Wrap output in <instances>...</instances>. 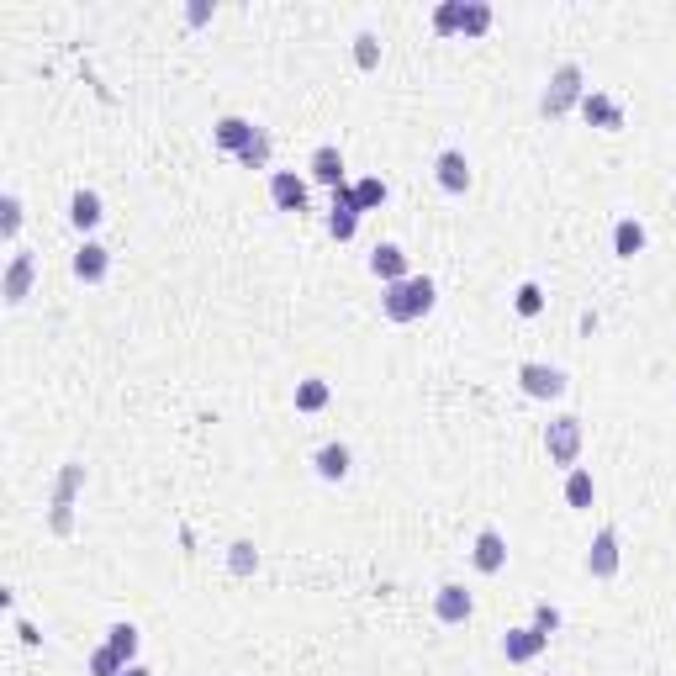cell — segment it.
<instances>
[{
  "label": "cell",
  "instance_id": "1",
  "mask_svg": "<svg viewBox=\"0 0 676 676\" xmlns=\"http://www.w3.org/2000/svg\"><path fill=\"white\" fill-rule=\"evenodd\" d=\"M434 302H439V286L428 275H407V280H397V286L381 291L386 323H423V317L434 312Z\"/></svg>",
  "mask_w": 676,
  "mask_h": 676
},
{
  "label": "cell",
  "instance_id": "2",
  "mask_svg": "<svg viewBox=\"0 0 676 676\" xmlns=\"http://www.w3.org/2000/svg\"><path fill=\"white\" fill-rule=\"evenodd\" d=\"M581 96H587V80H581V64H560L555 74H550V85H544V96H539V111L544 117H566L571 106H581Z\"/></svg>",
  "mask_w": 676,
  "mask_h": 676
},
{
  "label": "cell",
  "instance_id": "3",
  "mask_svg": "<svg viewBox=\"0 0 676 676\" xmlns=\"http://www.w3.org/2000/svg\"><path fill=\"white\" fill-rule=\"evenodd\" d=\"M518 386H523V397H534V402H560V397L571 391V375L560 370V365L523 360V365H518Z\"/></svg>",
  "mask_w": 676,
  "mask_h": 676
},
{
  "label": "cell",
  "instance_id": "4",
  "mask_svg": "<svg viewBox=\"0 0 676 676\" xmlns=\"http://www.w3.org/2000/svg\"><path fill=\"white\" fill-rule=\"evenodd\" d=\"M544 455H550V465H566V471H576V460H581V418L560 412V418L544 428Z\"/></svg>",
  "mask_w": 676,
  "mask_h": 676
},
{
  "label": "cell",
  "instance_id": "5",
  "mask_svg": "<svg viewBox=\"0 0 676 676\" xmlns=\"http://www.w3.org/2000/svg\"><path fill=\"white\" fill-rule=\"evenodd\" d=\"M80 486H85V465L69 460L64 471H59V492H53V534H69V523H74V497H80Z\"/></svg>",
  "mask_w": 676,
  "mask_h": 676
},
{
  "label": "cell",
  "instance_id": "6",
  "mask_svg": "<svg viewBox=\"0 0 676 676\" xmlns=\"http://www.w3.org/2000/svg\"><path fill=\"white\" fill-rule=\"evenodd\" d=\"M587 576L592 581H613L618 576V529H597L587 544Z\"/></svg>",
  "mask_w": 676,
  "mask_h": 676
},
{
  "label": "cell",
  "instance_id": "7",
  "mask_svg": "<svg viewBox=\"0 0 676 676\" xmlns=\"http://www.w3.org/2000/svg\"><path fill=\"white\" fill-rule=\"evenodd\" d=\"M360 201H354V185H338L333 191V212H328V233L338 238V243H349L354 233H360Z\"/></svg>",
  "mask_w": 676,
  "mask_h": 676
},
{
  "label": "cell",
  "instance_id": "8",
  "mask_svg": "<svg viewBox=\"0 0 676 676\" xmlns=\"http://www.w3.org/2000/svg\"><path fill=\"white\" fill-rule=\"evenodd\" d=\"M32 275H37V259L27 249H11V265H6V286H0V296H6V307H22L27 291H32Z\"/></svg>",
  "mask_w": 676,
  "mask_h": 676
},
{
  "label": "cell",
  "instance_id": "9",
  "mask_svg": "<svg viewBox=\"0 0 676 676\" xmlns=\"http://www.w3.org/2000/svg\"><path fill=\"white\" fill-rule=\"evenodd\" d=\"M544 645H550V634H539L534 624L507 629V634H502V655H507L513 666H529V661H539V655H544Z\"/></svg>",
  "mask_w": 676,
  "mask_h": 676
},
{
  "label": "cell",
  "instance_id": "10",
  "mask_svg": "<svg viewBox=\"0 0 676 676\" xmlns=\"http://www.w3.org/2000/svg\"><path fill=\"white\" fill-rule=\"evenodd\" d=\"M476 613V597L460 587V581H444V587L434 592V618L439 624H465V618Z\"/></svg>",
  "mask_w": 676,
  "mask_h": 676
},
{
  "label": "cell",
  "instance_id": "11",
  "mask_svg": "<svg viewBox=\"0 0 676 676\" xmlns=\"http://www.w3.org/2000/svg\"><path fill=\"white\" fill-rule=\"evenodd\" d=\"M270 201H275V212H307V180L296 175V169H275Z\"/></svg>",
  "mask_w": 676,
  "mask_h": 676
},
{
  "label": "cell",
  "instance_id": "12",
  "mask_svg": "<svg viewBox=\"0 0 676 676\" xmlns=\"http://www.w3.org/2000/svg\"><path fill=\"white\" fill-rule=\"evenodd\" d=\"M434 175H439V185L449 196H465L471 191V159L460 154V148H444V154L434 159Z\"/></svg>",
  "mask_w": 676,
  "mask_h": 676
},
{
  "label": "cell",
  "instance_id": "13",
  "mask_svg": "<svg viewBox=\"0 0 676 676\" xmlns=\"http://www.w3.org/2000/svg\"><path fill=\"white\" fill-rule=\"evenodd\" d=\"M111 270V249H101L96 238H85L80 249H74V280H85V286H101Z\"/></svg>",
  "mask_w": 676,
  "mask_h": 676
},
{
  "label": "cell",
  "instance_id": "14",
  "mask_svg": "<svg viewBox=\"0 0 676 676\" xmlns=\"http://www.w3.org/2000/svg\"><path fill=\"white\" fill-rule=\"evenodd\" d=\"M471 566H476L481 576H497V571L507 566V539H502V529H481V534H476Z\"/></svg>",
  "mask_w": 676,
  "mask_h": 676
},
{
  "label": "cell",
  "instance_id": "15",
  "mask_svg": "<svg viewBox=\"0 0 676 676\" xmlns=\"http://www.w3.org/2000/svg\"><path fill=\"white\" fill-rule=\"evenodd\" d=\"M370 275L375 280H386V286H397V280H407V254H402V243H375L370 249Z\"/></svg>",
  "mask_w": 676,
  "mask_h": 676
},
{
  "label": "cell",
  "instance_id": "16",
  "mask_svg": "<svg viewBox=\"0 0 676 676\" xmlns=\"http://www.w3.org/2000/svg\"><path fill=\"white\" fill-rule=\"evenodd\" d=\"M581 117L592 127H603V133H618V127H624V106L613 96H603V90H587V96H581Z\"/></svg>",
  "mask_w": 676,
  "mask_h": 676
},
{
  "label": "cell",
  "instance_id": "17",
  "mask_svg": "<svg viewBox=\"0 0 676 676\" xmlns=\"http://www.w3.org/2000/svg\"><path fill=\"white\" fill-rule=\"evenodd\" d=\"M254 133H259V127H254L249 117H222V122L212 127V143L222 148V154H243V148L254 143Z\"/></svg>",
  "mask_w": 676,
  "mask_h": 676
},
{
  "label": "cell",
  "instance_id": "18",
  "mask_svg": "<svg viewBox=\"0 0 676 676\" xmlns=\"http://www.w3.org/2000/svg\"><path fill=\"white\" fill-rule=\"evenodd\" d=\"M307 169H312V180H317V185H328V191H338V185H349V180H344V154H338L333 143H323V148H317Z\"/></svg>",
  "mask_w": 676,
  "mask_h": 676
},
{
  "label": "cell",
  "instance_id": "19",
  "mask_svg": "<svg viewBox=\"0 0 676 676\" xmlns=\"http://www.w3.org/2000/svg\"><path fill=\"white\" fill-rule=\"evenodd\" d=\"M101 217H106V206H101L96 191H74V196H69V222H74L80 233H96Z\"/></svg>",
  "mask_w": 676,
  "mask_h": 676
},
{
  "label": "cell",
  "instance_id": "20",
  "mask_svg": "<svg viewBox=\"0 0 676 676\" xmlns=\"http://www.w3.org/2000/svg\"><path fill=\"white\" fill-rule=\"evenodd\" d=\"M312 465H317V476H323V481H344L354 471V455H349V444H323Z\"/></svg>",
  "mask_w": 676,
  "mask_h": 676
},
{
  "label": "cell",
  "instance_id": "21",
  "mask_svg": "<svg viewBox=\"0 0 676 676\" xmlns=\"http://www.w3.org/2000/svg\"><path fill=\"white\" fill-rule=\"evenodd\" d=\"M613 254H618V259H634V254H645V222H634V217H618V228H613Z\"/></svg>",
  "mask_w": 676,
  "mask_h": 676
},
{
  "label": "cell",
  "instance_id": "22",
  "mask_svg": "<svg viewBox=\"0 0 676 676\" xmlns=\"http://www.w3.org/2000/svg\"><path fill=\"white\" fill-rule=\"evenodd\" d=\"M333 402V386L323 375H307V381H296V412H323Z\"/></svg>",
  "mask_w": 676,
  "mask_h": 676
},
{
  "label": "cell",
  "instance_id": "23",
  "mask_svg": "<svg viewBox=\"0 0 676 676\" xmlns=\"http://www.w3.org/2000/svg\"><path fill=\"white\" fill-rule=\"evenodd\" d=\"M592 497H597V481H592V471H566V507H576V513H587L592 507Z\"/></svg>",
  "mask_w": 676,
  "mask_h": 676
},
{
  "label": "cell",
  "instance_id": "24",
  "mask_svg": "<svg viewBox=\"0 0 676 676\" xmlns=\"http://www.w3.org/2000/svg\"><path fill=\"white\" fill-rule=\"evenodd\" d=\"M492 32V6L486 0H465L460 6V37H486Z\"/></svg>",
  "mask_w": 676,
  "mask_h": 676
},
{
  "label": "cell",
  "instance_id": "25",
  "mask_svg": "<svg viewBox=\"0 0 676 676\" xmlns=\"http://www.w3.org/2000/svg\"><path fill=\"white\" fill-rule=\"evenodd\" d=\"M16 233H22V196L6 191V196H0V238L16 243Z\"/></svg>",
  "mask_w": 676,
  "mask_h": 676
},
{
  "label": "cell",
  "instance_id": "26",
  "mask_svg": "<svg viewBox=\"0 0 676 676\" xmlns=\"http://www.w3.org/2000/svg\"><path fill=\"white\" fill-rule=\"evenodd\" d=\"M106 645L117 650L127 666H133V655H138V629H133V624H111V629H106Z\"/></svg>",
  "mask_w": 676,
  "mask_h": 676
},
{
  "label": "cell",
  "instance_id": "27",
  "mask_svg": "<svg viewBox=\"0 0 676 676\" xmlns=\"http://www.w3.org/2000/svg\"><path fill=\"white\" fill-rule=\"evenodd\" d=\"M513 312H518V317H539V312H544V286H539V280H523V286H518Z\"/></svg>",
  "mask_w": 676,
  "mask_h": 676
},
{
  "label": "cell",
  "instance_id": "28",
  "mask_svg": "<svg viewBox=\"0 0 676 676\" xmlns=\"http://www.w3.org/2000/svg\"><path fill=\"white\" fill-rule=\"evenodd\" d=\"M386 180L381 175H370V180H360V185H354V201H360V212H375V206H386Z\"/></svg>",
  "mask_w": 676,
  "mask_h": 676
},
{
  "label": "cell",
  "instance_id": "29",
  "mask_svg": "<svg viewBox=\"0 0 676 676\" xmlns=\"http://www.w3.org/2000/svg\"><path fill=\"white\" fill-rule=\"evenodd\" d=\"M122 671H127V661H122L111 645H96V650H90V676H122Z\"/></svg>",
  "mask_w": 676,
  "mask_h": 676
},
{
  "label": "cell",
  "instance_id": "30",
  "mask_svg": "<svg viewBox=\"0 0 676 676\" xmlns=\"http://www.w3.org/2000/svg\"><path fill=\"white\" fill-rule=\"evenodd\" d=\"M354 64H360V69H375V64H381V37H375V32H360V37H354Z\"/></svg>",
  "mask_w": 676,
  "mask_h": 676
},
{
  "label": "cell",
  "instance_id": "31",
  "mask_svg": "<svg viewBox=\"0 0 676 676\" xmlns=\"http://www.w3.org/2000/svg\"><path fill=\"white\" fill-rule=\"evenodd\" d=\"M238 164H249V169H265V164H270V133H265V127H259L254 143L238 154Z\"/></svg>",
  "mask_w": 676,
  "mask_h": 676
},
{
  "label": "cell",
  "instance_id": "32",
  "mask_svg": "<svg viewBox=\"0 0 676 676\" xmlns=\"http://www.w3.org/2000/svg\"><path fill=\"white\" fill-rule=\"evenodd\" d=\"M460 6H465V0H444V6L434 11V32L439 37H455L460 32Z\"/></svg>",
  "mask_w": 676,
  "mask_h": 676
},
{
  "label": "cell",
  "instance_id": "33",
  "mask_svg": "<svg viewBox=\"0 0 676 676\" xmlns=\"http://www.w3.org/2000/svg\"><path fill=\"white\" fill-rule=\"evenodd\" d=\"M228 566H233V576H249V571L259 566V550H254L249 539H238V544H233V555H228Z\"/></svg>",
  "mask_w": 676,
  "mask_h": 676
},
{
  "label": "cell",
  "instance_id": "34",
  "mask_svg": "<svg viewBox=\"0 0 676 676\" xmlns=\"http://www.w3.org/2000/svg\"><path fill=\"white\" fill-rule=\"evenodd\" d=\"M534 629H539V634H555V629H560V608L539 603V608H534Z\"/></svg>",
  "mask_w": 676,
  "mask_h": 676
},
{
  "label": "cell",
  "instance_id": "35",
  "mask_svg": "<svg viewBox=\"0 0 676 676\" xmlns=\"http://www.w3.org/2000/svg\"><path fill=\"white\" fill-rule=\"evenodd\" d=\"M185 22L201 27V22H212V6H185Z\"/></svg>",
  "mask_w": 676,
  "mask_h": 676
},
{
  "label": "cell",
  "instance_id": "36",
  "mask_svg": "<svg viewBox=\"0 0 676 676\" xmlns=\"http://www.w3.org/2000/svg\"><path fill=\"white\" fill-rule=\"evenodd\" d=\"M16 634H22V645H37V640H43V634H37L27 618H16Z\"/></svg>",
  "mask_w": 676,
  "mask_h": 676
},
{
  "label": "cell",
  "instance_id": "37",
  "mask_svg": "<svg viewBox=\"0 0 676 676\" xmlns=\"http://www.w3.org/2000/svg\"><path fill=\"white\" fill-rule=\"evenodd\" d=\"M122 676H154V671H148V666H138V661H133V666H127Z\"/></svg>",
  "mask_w": 676,
  "mask_h": 676
}]
</instances>
